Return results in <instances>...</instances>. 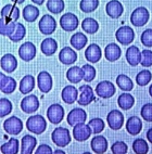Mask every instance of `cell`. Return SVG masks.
<instances>
[{
	"label": "cell",
	"mask_w": 152,
	"mask_h": 154,
	"mask_svg": "<svg viewBox=\"0 0 152 154\" xmlns=\"http://www.w3.org/2000/svg\"><path fill=\"white\" fill-rule=\"evenodd\" d=\"M26 128L28 131L33 132L35 135H42L47 129V121L42 115L36 114V115L30 116L26 121Z\"/></svg>",
	"instance_id": "1"
},
{
	"label": "cell",
	"mask_w": 152,
	"mask_h": 154,
	"mask_svg": "<svg viewBox=\"0 0 152 154\" xmlns=\"http://www.w3.org/2000/svg\"><path fill=\"white\" fill-rule=\"evenodd\" d=\"M51 139L57 146L64 148V146L70 144V142L72 140V137H71L69 129L64 128V127H58L51 134Z\"/></svg>",
	"instance_id": "2"
},
{
	"label": "cell",
	"mask_w": 152,
	"mask_h": 154,
	"mask_svg": "<svg viewBox=\"0 0 152 154\" xmlns=\"http://www.w3.org/2000/svg\"><path fill=\"white\" fill-rule=\"evenodd\" d=\"M150 19V13L144 7H138L130 14V23L136 27H141L148 23Z\"/></svg>",
	"instance_id": "3"
},
{
	"label": "cell",
	"mask_w": 152,
	"mask_h": 154,
	"mask_svg": "<svg viewBox=\"0 0 152 154\" xmlns=\"http://www.w3.org/2000/svg\"><path fill=\"white\" fill-rule=\"evenodd\" d=\"M115 37L116 40L119 44L124 45V46H128L135 39V32H134V29L130 26L124 25V26H121L119 29L116 30Z\"/></svg>",
	"instance_id": "4"
},
{
	"label": "cell",
	"mask_w": 152,
	"mask_h": 154,
	"mask_svg": "<svg viewBox=\"0 0 152 154\" xmlns=\"http://www.w3.org/2000/svg\"><path fill=\"white\" fill-rule=\"evenodd\" d=\"M3 129L11 136H17L23 130V122L17 116H11L3 122Z\"/></svg>",
	"instance_id": "5"
},
{
	"label": "cell",
	"mask_w": 152,
	"mask_h": 154,
	"mask_svg": "<svg viewBox=\"0 0 152 154\" xmlns=\"http://www.w3.org/2000/svg\"><path fill=\"white\" fill-rule=\"evenodd\" d=\"M96 94L102 99H108L113 97L116 92L115 86L113 83H111L110 80H102L100 82L97 86H96V90H95Z\"/></svg>",
	"instance_id": "6"
},
{
	"label": "cell",
	"mask_w": 152,
	"mask_h": 154,
	"mask_svg": "<svg viewBox=\"0 0 152 154\" xmlns=\"http://www.w3.org/2000/svg\"><path fill=\"white\" fill-rule=\"evenodd\" d=\"M38 27L42 34H44V35H51L57 29V21H55V19L52 15L45 14L44 17H42L40 21H39Z\"/></svg>",
	"instance_id": "7"
},
{
	"label": "cell",
	"mask_w": 152,
	"mask_h": 154,
	"mask_svg": "<svg viewBox=\"0 0 152 154\" xmlns=\"http://www.w3.org/2000/svg\"><path fill=\"white\" fill-rule=\"evenodd\" d=\"M60 25L62 29L65 30V32H73L78 27L79 20L74 13L67 12L60 17Z\"/></svg>",
	"instance_id": "8"
},
{
	"label": "cell",
	"mask_w": 152,
	"mask_h": 154,
	"mask_svg": "<svg viewBox=\"0 0 152 154\" xmlns=\"http://www.w3.org/2000/svg\"><path fill=\"white\" fill-rule=\"evenodd\" d=\"M47 119L52 124H60L64 119V109L59 103L51 104L47 110Z\"/></svg>",
	"instance_id": "9"
},
{
	"label": "cell",
	"mask_w": 152,
	"mask_h": 154,
	"mask_svg": "<svg viewBox=\"0 0 152 154\" xmlns=\"http://www.w3.org/2000/svg\"><path fill=\"white\" fill-rule=\"evenodd\" d=\"M91 134H92L91 128L88 124H85V123H79L73 127V138L79 142H83V141L89 139Z\"/></svg>",
	"instance_id": "10"
},
{
	"label": "cell",
	"mask_w": 152,
	"mask_h": 154,
	"mask_svg": "<svg viewBox=\"0 0 152 154\" xmlns=\"http://www.w3.org/2000/svg\"><path fill=\"white\" fill-rule=\"evenodd\" d=\"M21 109L26 114H33L39 109V100L35 94H28L21 101Z\"/></svg>",
	"instance_id": "11"
},
{
	"label": "cell",
	"mask_w": 152,
	"mask_h": 154,
	"mask_svg": "<svg viewBox=\"0 0 152 154\" xmlns=\"http://www.w3.org/2000/svg\"><path fill=\"white\" fill-rule=\"evenodd\" d=\"M36 46L30 42L22 44L19 48V57L25 62H29L36 57Z\"/></svg>",
	"instance_id": "12"
},
{
	"label": "cell",
	"mask_w": 152,
	"mask_h": 154,
	"mask_svg": "<svg viewBox=\"0 0 152 154\" xmlns=\"http://www.w3.org/2000/svg\"><path fill=\"white\" fill-rule=\"evenodd\" d=\"M37 86L42 94H48L52 89L53 86V80L51 75L46 71L40 72L37 76Z\"/></svg>",
	"instance_id": "13"
},
{
	"label": "cell",
	"mask_w": 152,
	"mask_h": 154,
	"mask_svg": "<svg viewBox=\"0 0 152 154\" xmlns=\"http://www.w3.org/2000/svg\"><path fill=\"white\" fill-rule=\"evenodd\" d=\"M107 122L111 129L119 130L124 125V115L119 110H112L107 116Z\"/></svg>",
	"instance_id": "14"
},
{
	"label": "cell",
	"mask_w": 152,
	"mask_h": 154,
	"mask_svg": "<svg viewBox=\"0 0 152 154\" xmlns=\"http://www.w3.org/2000/svg\"><path fill=\"white\" fill-rule=\"evenodd\" d=\"M78 91H79V97H78L77 101L79 105L85 106V105L90 104L91 102L95 100V91L90 86L88 85L80 86Z\"/></svg>",
	"instance_id": "15"
},
{
	"label": "cell",
	"mask_w": 152,
	"mask_h": 154,
	"mask_svg": "<svg viewBox=\"0 0 152 154\" xmlns=\"http://www.w3.org/2000/svg\"><path fill=\"white\" fill-rule=\"evenodd\" d=\"M67 124L70 126L74 127L75 125L79 124V123H85L87 119V113L79 107H75L71 112L67 114Z\"/></svg>",
	"instance_id": "16"
},
{
	"label": "cell",
	"mask_w": 152,
	"mask_h": 154,
	"mask_svg": "<svg viewBox=\"0 0 152 154\" xmlns=\"http://www.w3.org/2000/svg\"><path fill=\"white\" fill-rule=\"evenodd\" d=\"M0 67L7 73H13L17 69V60L12 53H7L0 59Z\"/></svg>",
	"instance_id": "17"
},
{
	"label": "cell",
	"mask_w": 152,
	"mask_h": 154,
	"mask_svg": "<svg viewBox=\"0 0 152 154\" xmlns=\"http://www.w3.org/2000/svg\"><path fill=\"white\" fill-rule=\"evenodd\" d=\"M59 60L64 65H71L77 61V53L71 47H64L59 52Z\"/></svg>",
	"instance_id": "18"
},
{
	"label": "cell",
	"mask_w": 152,
	"mask_h": 154,
	"mask_svg": "<svg viewBox=\"0 0 152 154\" xmlns=\"http://www.w3.org/2000/svg\"><path fill=\"white\" fill-rule=\"evenodd\" d=\"M105 12L112 19H119L124 12V7L119 0H111L105 6Z\"/></svg>",
	"instance_id": "19"
},
{
	"label": "cell",
	"mask_w": 152,
	"mask_h": 154,
	"mask_svg": "<svg viewBox=\"0 0 152 154\" xmlns=\"http://www.w3.org/2000/svg\"><path fill=\"white\" fill-rule=\"evenodd\" d=\"M90 146L92 149V151L96 154H103L107 152L109 146V143L107 138H104L103 136H95L91 139Z\"/></svg>",
	"instance_id": "20"
},
{
	"label": "cell",
	"mask_w": 152,
	"mask_h": 154,
	"mask_svg": "<svg viewBox=\"0 0 152 154\" xmlns=\"http://www.w3.org/2000/svg\"><path fill=\"white\" fill-rule=\"evenodd\" d=\"M102 57L101 48L97 44H90L85 50V58L90 63H97Z\"/></svg>",
	"instance_id": "21"
},
{
	"label": "cell",
	"mask_w": 152,
	"mask_h": 154,
	"mask_svg": "<svg viewBox=\"0 0 152 154\" xmlns=\"http://www.w3.org/2000/svg\"><path fill=\"white\" fill-rule=\"evenodd\" d=\"M37 146V139L32 135H25L21 140V153L33 154Z\"/></svg>",
	"instance_id": "22"
},
{
	"label": "cell",
	"mask_w": 152,
	"mask_h": 154,
	"mask_svg": "<svg viewBox=\"0 0 152 154\" xmlns=\"http://www.w3.org/2000/svg\"><path fill=\"white\" fill-rule=\"evenodd\" d=\"M61 98L67 104H73L78 99V90L74 86H65L61 92Z\"/></svg>",
	"instance_id": "23"
},
{
	"label": "cell",
	"mask_w": 152,
	"mask_h": 154,
	"mask_svg": "<svg viewBox=\"0 0 152 154\" xmlns=\"http://www.w3.org/2000/svg\"><path fill=\"white\" fill-rule=\"evenodd\" d=\"M0 15L3 19L12 21V22H17L20 17V9L13 5H6L1 9Z\"/></svg>",
	"instance_id": "24"
},
{
	"label": "cell",
	"mask_w": 152,
	"mask_h": 154,
	"mask_svg": "<svg viewBox=\"0 0 152 154\" xmlns=\"http://www.w3.org/2000/svg\"><path fill=\"white\" fill-rule=\"evenodd\" d=\"M126 130L129 135L136 136L142 130V121L138 116H132L126 122Z\"/></svg>",
	"instance_id": "25"
},
{
	"label": "cell",
	"mask_w": 152,
	"mask_h": 154,
	"mask_svg": "<svg viewBox=\"0 0 152 154\" xmlns=\"http://www.w3.org/2000/svg\"><path fill=\"white\" fill-rule=\"evenodd\" d=\"M35 88V77L33 75H25L19 85V90L21 94H28Z\"/></svg>",
	"instance_id": "26"
},
{
	"label": "cell",
	"mask_w": 152,
	"mask_h": 154,
	"mask_svg": "<svg viewBox=\"0 0 152 154\" xmlns=\"http://www.w3.org/2000/svg\"><path fill=\"white\" fill-rule=\"evenodd\" d=\"M121 54H122L121 48L115 42L109 44L104 49V57L110 62H115L116 60H119L121 58Z\"/></svg>",
	"instance_id": "27"
},
{
	"label": "cell",
	"mask_w": 152,
	"mask_h": 154,
	"mask_svg": "<svg viewBox=\"0 0 152 154\" xmlns=\"http://www.w3.org/2000/svg\"><path fill=\"white\" fill-rule=\"evenodd\" d=\"M126 60H127L128 64L132 66H137L140 64L141 61V51L139 50L138 47L136 46H130L127 50H126Z\"/></svg>",
	"instance_id": "28"
},
{
	"label": "cell",
	"mask_w": 152,
	"mask_h": 154,
	"mask_svg": "<svg viewBox=\"0 0 152 154\" xmlns=\"http://www.w3.org/2000/svg\"><path fill=\"white\" fill-rule=\"evenodd\" d=\"M20 151V141L17 138H11L6 143L0 146V152L2 154H17Z\"/></svg>",
	"instance_id": "29"
},
{
	"label": "cell",
	"mask_w": 152,
	"mask_h": 154,
	"mask_svg": "<svg viewBox=\"0 0 152 154\" xmlns=\"http://www.w3.org/2000/svg\"><path fill=\"white\" fill-rule=\"evenodd\" d=\"M67 78L70 83L78 84L80 80L84 79V72L83 69L79 66H72L67 72Z\"/></svg>",
	"instance_id": "30"
},
{
	"label": "cell",
	"mask_w": 152,
	"mask_h": 154,
	"mask_svg": "<svg viewBox=\"0 0 152 154\" xmlns=\"http://www.w3.org/2000/svg\"><path fill=\"white\" fill-rule=\"evenodd\" d=\"M40 50L45 55L50 57L55 53V51L58 50V42H55L53 38H46L42 40V45H40Z\"/></svg>",
	"instance_id": "31"
},
{
	"label": "cell",
	"mask_w": 152,
	"mask_h": 154,
	"mask_svg": "<svg viewBox=\"0 0 152 154\" xmlns=\"http://www.w3.org/2000/svg\"><path fill=\"white\" fill-rule=\"evenodd\" d=\"M88 42V39H87V36L85 34L80 33H75L73 34V36L70 39V44L74 49L76 50H82L83 48H85V46Z\"/></svg>",
	"instance_id": "32"
},
{
	"label": "cell",
	"mask_w": 152,
	"mask_h": 154,
	"mask_svg": "<svg viewBox=\"0 0 152 154\" xmlns=\"http://www.w3.org/2000/svg\"><path fill=\"white\" fill-rule=\"evenodd\" d=\"M39 17V9L33 5H27L23 9V17L26 22L33 23Z\"/></svg>",
	"instance_id": "33"
},
{
	"label": "cell",
	"mask_w": 152,
	"mask_h": 154,
	"mask_svg": "<svg viewBox=\"0 0 152 154\" xmlns=\"http://www.w3.org/2000/svg\"><path fill=\"white\" fill-rule=\"evenodd\" d=\"M17 23L9 21V20L0 17V35L2 36H11L13 32L15 30Z\"/></svg>",
	"instance_id": "34"
},
{
	"label": "cell",
	"mask_w": 152,
	"mask_h": 154,
	"mask_svg": "<svg viewBox=\"0 0 152 154\" xmlns=\"http://www.w3.org/2000/svg\"><path fill=\"white\" fill-rule=\"evenodd\" d=\"M82 28L87 34H96L99 30V23L92 17H86L82 22Z\"/></svg>",
	"instance_id": "35"
},
{
	"label": "cell",
	"mask_w": 152,
	"mask_h": 154,
	"mask_svg": "<svg viewBox=\"0 0 152 154\" xmlns=\"http://www.w3.org/2000/svg\"><path fill=\"white\" fill-rule=\"evenodd\" d=\"M117 104H119V106L121 107L122 110H130L134 106V104H135V99H134V97L130 94H123L119 97Z\"/></svg>",
	"instance_id": "36"
},
{
	"label": "cell",
	"mask_w": 152,
	"mask_h": 154,
	"mask_svg": "<svg viewBox=\"0 0 152 154\" xmlns=\"http://www.w3.org/2000/svg\"><path fill=\"white\" fill-rule=\"evenodd\" d=\"M116 85L119 86V88L123 91H130L134 88L133 80L130 79L127 75L121 74L116 77Z\"/></svg>",
	"instance_id": "37"
},
{
	"label": "cell",
	"mask_w": 152,
	"mask_h": 154,
	"mask_svg": "<svg viewBox=\"0 0 152 154\" xmlns=\"http://www.w3.org/2000/svg\"><path fill=\"white\" fill-rule=\"evenodd\" d=\"M65 8L63 0H47V9L53 14H60Z\"/></svg>",
	"instance_id": "38"
},
{
	"label": "cell",
	"mask_w": 152,
	"mask_h": 154,
	"mask_svg": "<svg viewBox=\"0 0 152 154\" xmlns=\"http://www.w3.org/2000/svg\"><path fill=\"white\" fill-rule=\"evenodd\" d=\"M25 35H26V28H25V26L22 23H17L15 30H14L11 36H9V39L13 42H19L22 39H24Z\"/></svg>",
	"instance_id": "39"
},
{
	"label": "cell",
	"mask_w": 152,
	"mask_h": 154,
	"mask_svg": "<svg viewBox=\"0 0 152 154\" xmlns=\"http://www.w3.org/2000/svg\"><path fill=\"white\" fill-rule=\"evenodd\" d=\"M99 7V0H80L79 9L85 13L94 12Z\"/></svg>",
	"instance_id": "40"
},
{
	"label": "cell",
	"mask_w": 152,
	"mask_h": 154,
	"mask_svg": "<svg viewBox=\"0 0 152 154\" xmlns=\"http://www.w3.org/2000/svg\"><path fill=\"white\" fill-rule=\"evenodd\" d=\"M17 82H15V79L14 78H12V77H6V79H5V82H3L2 86H1V88H0V90L2 91L3 94H13L14 91H15V89H17Z\"/></svg>",
	"instance_id": "41"
},
{
	"label": "cell",
	"mask_w": 152,
	"mask_h": 154,
	"mask_svg": "<svg viewBox=\"0 0 152 154\" xmlns=\"http://www.w3.org/2000/svg\"><path fill=\"white\" fill-rule=\"evenodd\" d=\"M133 150L136 154H147L149 151V146L146 140L138 138L133 142Z\"/></svg>",
	"instance_id": "42"
},
{
	"label": "cell",
	"mask_w": 152,
	"mask_h": 154,
	"mask_svg": "<svg viewBox=\"0 0 152 154\" xmlns=\"http://www.w3.org/2000/svg\"><path fill=\"white\" fill-rule=\"evenodd\" d=\"M152 79V74L149 69H144V71L139 72L138 74L136 75V83L139 86L144 87V86L148 85Z\"/></svg>",
	"instance_id": "43"
},
{
	"label": "cell",
	"mask_w": 152,
	"mask_h": 154,
	"mask_svg": "<svg viewBox=\"0 0 152 154\" xmlns=\"http://www.w3.org/2000/svg\"><path fill=\"white\" fill-rule=\"evenodd\" d=\"M13 110L12 102L7 98H1L0 99V119L8 116Z\"/></svg>",
	"instance_id": "44"
},
{
	"label": "cell",
	"mask_w": 152,
	"mask_h": 154,
	"mask_svg": "<svg viewBox=\"0 0 152 154\" xmlns=\"http://www.w3.org/2000/svg\"><path fill=\"white\" fill-rule=\"evenodd\" d=\"M88 125L92 130V134L95 135H98L101 131H103L105 127L104 121H102L101 119H92L91 121H89Z\"/></svg>",
	"instance_id": "45"
},
{
	"label": "cell",
	"mask_w": 152,
	"mask_h": 154,
	"mask_svg": "<svg viewBox=\"0 0 152 154\" xmlns=\"http://www.w3.org/2000/svg\"><path fill=\"white\" fill-rule=\"evenodd\" d=\"M82 69H83L84 72V80H85L86 83L92 82L95 79V77H96V74H97L96 69L92 65H90V64H85Z\"/></svg>",
	"instance_id": "46"
},
{
	"label": "cell",
	"mask_w": 152,
	"mask_h": 154,
	"mask_svg": "<svg viewBox=\"0 0 152 154\" xmlns=\"http://www.w3.org/2000/svg\"><path fill=\"white\" fill-rule=\"evenodd\" d=\"M128 146L123 141H116L111 146V151L113 154H126L127 153Z\"/></svg>",
	"instance_id": "47"
},
{
	"label": "cell",
	"mask_w": 152,
	"mask_h": 154,
	"mask_svg": "<svg viewBox=\"0 0 152 154\" xmlns=\"http://www.w3.org/2000/svg\"><path fill=\"white\" fill-rule=\"evenodd\" d=\"M140 64L144 67H149L152 65V51L151 50H142L141 51Z\"/></svg>",
	"instance_id": "48"
},
{
	"label": "cell",
	"mask_w": 152,
	"mask_h": 154,
	"mask_svg": "<svg viewBox=\"0 0 152 154\" xmlns=\"http://www.w3.org/2000/svg\"><path fill=\"white\" fill-rule=\"evenodd\" d=\"M140 40L141 44L146 47H152V28H148L141 34Z\"/></svg>",
	"instance_id": "49"
},
{
	"label": "cell",
	"mask_w": 152,
	"mask_h": 154,
	"mask_svg": "<svg viewBox=\"0 0 152 154\" xmlns=\"http://www.w3.org/2000/svg\"><path fill=\"white\" fill-rule=\"evenodd\" d=\"M140 114L147 122H152V103H146L141 107Z\"/></svg>",
	"instance_id": "50"
},
{
	"label": "cell",
	"mask_w": 152,
	"mask_h": 154,
	"mask_svg": "<svg viewBox=\"0 0 152 154\" xmlns=\"http://www.w3.org/2000/svg\"><path fill=\"white\" fill-rule=\"evenodd\" d=\"M35 154H53V151L51 146H49L48 144H40L36 149Z\"/></svg>",
	"instance_id": "51"
},
{
	"label": "cell",
	"mask_w": 152,
	"mask_h": 154,
	"mask_svg": "<svg viewBox=\"0 0 152 154\" xmlns=\"http://www.w3.org/2000/svg\"><path fill=\"white\" fill-rule=\"evenodd\" d=\"M147 138H148L149 142L152 143V128H150V129L147 131Z\"/></svg>",
	"instance_id": "52"
},
{
	"label": "cell",
	"mask_w": 152,
	"mask_h": 154,
	"mask_svg": "<svg viewBox=\"0 0 152 154\" xmlns=\"http://www.w3.org/2000/svg\"><path fill=\"white\" fill-rule=\"evenodd\" d=\"M6 77H7L6 75L0 72V88H1V86H2L3 82H5V79H6Z\"/></svg>",
	"instance_id": "53"
},
{
	"label": "cell",
	"mask_w": 152,
	"mask_h": 154,
	"mask_svg": "<svg viewBox=\"0 0 152 154\" xmlns=\"http://www.w3.org/2000/svg\"><path fill=\"white\" fill-rule=\"evenodd\" d=\"M35 5H37V6H42V5H44L45 0H32Z\"/></svg>",
	"instance_id": "54"
},
{
	"label": "cell",
	"mask_w": 152,
	"mask_h": 154,
	"mask_svg": "<svg viewBox=\"0 0 152 154\" xmlns=\"http://www.w3.org/2000/svg\"><path fill=\"white\" fill-rule=\"evenodd\" d=\"M53 154H65V152L62 151L61 149H58V150H55V151L53 152Z\"/></svg>",
	"instance_id": "55"
},
{
	"label": "cell",
	"mask_w": 152,
	"mask_h": 154,
	"mask_svg": "<svg viewBox=\"0 0 152 154\" xmlns=\"http://www.w3.org/2000/svg\"><path fill=\"white\" fill-rule=\"evenodd\" d=\"M24 1L25 0H15V3H17V5H22Z\"/></svg>",
	"instance_id": "56"
},
{
	"label": "cell",
	"mask_w": 152,
	"mask_h": 154,
	"mask_svg": "<svg viewBox=\"0 0 152 154\" xmlns=\"http://www.w3.org/2000/svg\"><path fill=\"white\" fill-rule=\"evenodd\" d=\"M149 94H150V96L152 97V84H151V86L149 87Z\"/></svg>",
	"instance_id": "57"
},
{
	"label": "cell",
	"mask_w": 152,
	"mask_h": 154,
	"mask_svg": "<svg viewBox=\"0 0 152 154\" xmlns=\"http://www.w3.org/2000/svg\"><path fill=\"white\" fill-rule=\"evenodd\" d=\"M83 154H91L90 152H85V153H83Z\"/></svg>",
	"instance_id": "58"
},
{
	"label": "cell",
	"mask_w": 152,
	"mask_h": 154,
	"mask_svg": "<svg viewBox=\"0 0 152 154\" xmlns=\"http://www.w3.org/2000/svg\"><path fill=\"white\" fill-rule=\"evenodd\" d=\"M11 1H13V2H15V0H11Z\"/></svg>",
	"instance_id": "59"
}]
</instances>
